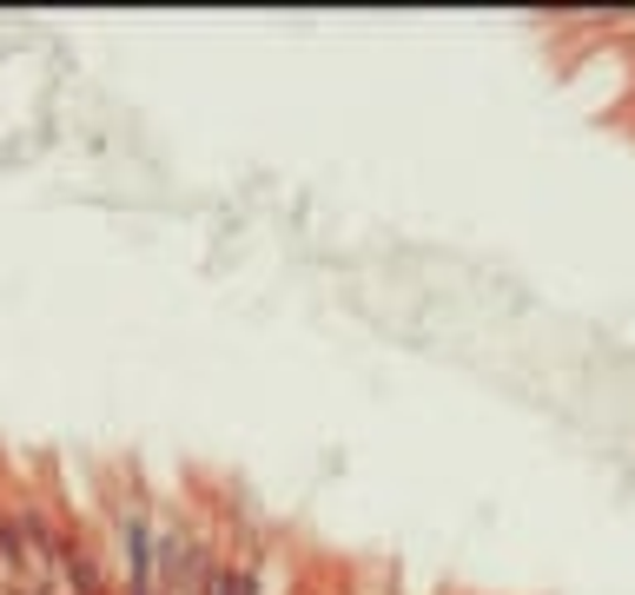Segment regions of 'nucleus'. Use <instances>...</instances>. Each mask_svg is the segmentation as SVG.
Segmentation results:
<instances>
[{
    "mask_svg": "<svg viewBox=\"0 0 635 595\" xmlns=\"http://www.w3.org/2000/svg\"><path fill=\"white\" fill-rule=\"evenodd\" d=\"M33 556H27V530H20V510H0V570L20 576Z\"/></svg>",
    "mask_w": 635,
    "mask_h": 595,
    "instance_id": "nucleus-1",
    "label": "nucleus"
}]
</instances>
